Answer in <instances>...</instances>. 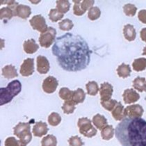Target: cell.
<instances>
[{
  "mask_svg": "<svg viewBox=\"0 0 146 146\" xmlns=\"http://www.w3.org/2000/svg\"><path fill=\"white\" fill-rule=\"evenodd\" d=\"M72 90H69L68 88H61L59 90V96L61 99L66 101L71 100L73 95Z\"/></svg>",
  "mask_w": 146,
  "mask_h": 146,
  "instance_id": "f546056e",
  "label": "cell"
},
{
  "mask_svg": "<svg viewBox=\"0 0 146 146\" xmlns=\"http://www.w3.org/2000/svg\"><path fill=\"white\" fill-rule=\"evenodd\" d=\"M102 105L108 111H111L113 107H115V104H117V102L114 100H110L109 101L106 102H102Z\"/></svg>",
  "mask_w": 146,
  "mask_h": 146,
  "instance_id": "60d3db41",
  "label": "cell"
},
{
  "mask_svg": "<svg viewBox=\"0 0 146 146\" xmlns=\"http://www.w3.org/2000/svg\"><path fill=\"white\" fill-rule=\"evenodd\" d=\"M73 2L74 3V8H73V12H74V15H77V16H81V15H83L85 13V12L82 9L80 6V2L81 1H73Z\"/></svg>",
  "mask_w": 146,
  "mask_h": 146,
  "instance_id": "8d00e7d4",
  "label": "cell"
},
{
  "mask_svg": "<svg viewBox=\"0 0 146 146\" xmlns=\"http://www.w3.org/2000/svg\"><path fill=\"white\" fill-rule=\"evenodd\" d=\"M94 1H90V0H84V1H81L80 6L82 10L86 12L88 9H91L93 7V5L94 4Z\"/></svg>",
  "mask_w": 146,
  "mask_h": 146,
  "instance_id": "f35d334b",
  "label": "cell"
},
{
  "mask_svg": "<svg viewBox=\"0 0 146 146\" xmlns=\"http://www.w3.org/2000/svg\"><path fill=\"white\" fill-rule=\"evenodd\" d=\"M57 144L56 138L53 135H47L41 141L42 146H56Z\"/></svg>",
  "mask_w": 146,
  "mask_h": 146,
  "instance_id": "83f0119b",
  "label": "cell"
},
{
  "mask_svg": "<svg viewBox=\"0 0 146 146\" xmlns=\"http://www.w3.org/2000/svg\"><path fill=\"white\" fill-rule=\"evenodd\" d=\"M63 16H64V14L58 11L56 9H51L50 13H49V17H50V20L54 23H56L58 20H61Z\"/></svg>",
  "mask_w": 146,
  "mask_h": 146,
  "instance_id": "f1b7e54d",
  "label": "cell"
},
{
  "mask_svg": "<svg viewBox=\"0 0 146 146\" xmlns=\"http://www.w3.org/2000/svg\"><path fill=\"white\" fill-rule=\"evenodd\" d=\"M133 69L136 72H141L146 69V58H139L135 59L132 63Z\"/></svg>",
  "mask_w": 146,
  "mask_h": 146,
  "instance_id": "7402d4cb",
  "label": "cell"
},
{
  "mask_svg": "<svg viewBox=\"0 0 146 146\" xmlns=\"http://www.w3.org/2000/svg\"><path fill=\"white\" fill-rule=\"evenodd\" d=\"M143 55H145L146 56V46L144 47L143 51Z\"/></svg>",
  "mask_w": 146,
  "mask_h": 146,
  "instance_id": "ee69618b",
  "label": "cell"
},
{
  "mask_svg": "<svg viewBox=\"0 0 146 146\" xmlns=\"http://www.w3.org/2000/svg\"><path fill=\"white\" fill-rule=\"evenodd\" d=\"M5 146H23L20 141H17L14 137H9L6 139Z\"/></svg>",
  "mask_w": 146,
  "mask_h": 146,
  "instance_id": "ab89813d",
  "label": "cell"
},
{
  "mask_svg": "<svg viewBox=\"0 0 146 146\" xmlns=\"http://www.w3.org/2000/svg\"><path fill=\"white\" fill-rule=\"evenodd\" d=\"M102 137L104 140H109L113 137V127L109 125V126L106 127L102 131Z\"/></svg>",
  "mask_w": 146,
  "mask_h": 146,
  "instance_id": "836d02e7",
  "label": "cell"
},
{
  "mask_svg": "<svg viewBox=\"0 0 146 146\" xmlns=\"http://www.w3.org/2000/svg\"><path fill=\"white\" fill-rule=\"evenodd\" d=\"M123 11L125 15L127 16H134L137 11V8L134 4H127L123 6Z\"/></svg>",
  "mask_w": 146,
  "mask_h": 146,
  "instance_id": "d590c367",
  "label": "cell"
},
{
  "mask_svg": "<svg viewBox=\"0 0 146 146\" xmlns=\"http://www.w3.org/2000/svg\"><path fill=\"white\" fill-rule=\"evenodd\" d=\"M15 15V10L12 8L9 7H4L0 10V19L3 20L4 18H7L9 20L11 19Z\"/></svg>",
  "mask_w": 146,
  "mask_h": 146,
  "instance_id": "cb8c5ba5",
  "label": "cell"
},
{
  "mask_svg": "<svg viewBox=\"0 0 146 146\" xmlns=\"http://www.w3.org/2000/svg\"><path fill=\"white\" fill-rule=\"evenodd\" d=\"M115 134L123 146H146V121L139 117L125 118L117 125Z\"/></svg>",
  "mask_w": 146,
  "mask_h": 146,
  "instance_id": "7a4b0ae2",
  "label": "cell"
},
{
  "mask_svg": "<svg viewBox=\"0 0 146 146\" xmlns=\"http://www.w3.org/2000/svg\"><path fill=\"white\" fill-rule=\"evenodd\" d=\"M138 17L141 23L146 24V10L140 11L138 15Z\"/></svg>",
  "mask_w": 146,
  "mask_h": 146,
  "instance_id": "b9f144b4",
  "label": "cell"
},
{
  "mask_svg": "<svg viewBox=\"0 0 146 146\" xmlns=\"http://www.w3.org/2000/svg\"><path fill=\"white\" fill-rule=\"evenodd\" d=\"M133 86L140 92L146 91V80L144 77H138L133 81Z\"/></svg>",
  "mask_w": 146,
  "mask_h": 146,
  "instance_id": "ffe728a7",
  "label": "cell"
},
{
  "mask_svg": "<svg viewBox=\"0 0 146 146\" xmlns=\"http://www.w3.org/2000/svg\"><path fill=\"white\" fill-rule=\"evenodd\" d=\"M20 74L23 77H29L34 72V58H27L23 61L20 67Z\"/></svg>",
  "mask_w": 146,
  "mask_h": 146,
  "instance_id": "ba28073f",
  "label": "cell"
},
{
  "mask_svg": "<svg viewBox=\"0 0 146 146\" xmlns=\"http://www.w3.org/2000/svg\"><path fill=\"white\" fill-rule=\"evenodd\" d=\"M2 75L6 79H13L18 76L17 70L12 65H8L2 68Z\"/></svg>",
  "mask_w": 146,
  "mask_h": 146,
  "instance_id": "e0dca14e",
  "label": "cell"
},
{
  "mask_svg": "<svg viewBox=\"0 0 146 146\" xmlns=\"http://www.w3.org/2000/svg\"><path fill=\"white\" fill-rule=\"evenodd\" d=\"M29 23L34 29L37 30L41 34L45 33L48 29V27H47V24H46L45 22V19L41 15H34L30 20Z\"/></svg>",
  "mask_w": 146,
  "mask_h": 146,
  "instance_id": "52a82bcc",
  "label": "cell"
},
{
  "mask_svg": "<svg viewBox=\"0 0 146 146\" xmlns=\"http://www.w3.org/2000/svg\"><path fill=\"white\" fill-rule=\"evenodd\" d=\"M58 85V80L55 77H47L45 79L42 83V89L47 93H52L56 89Z\"/></svg>",
  "mask_w": 146,
  "mask_h": 146,
  "instance_id": "9c48e42d",
  "label": "cell"
},
{
  "mask_svg": "<svg viewBox=\"0 0 146 146\" xmlns=\"http://www.w3.org/2000/svg\"><path fill=\"white\" fill-rule=\"evenodd\" d=\"M21 89V82L18 80L12 81L6 88H0V105L10 102L14 97L20 93Z\"/></svg>",
  "mask_w": 146,
  "mask_h": 146,
  "instance_id": "3957f363",
  "label": "cell"
},
{
  "mask_svg": "<svg viewBox=\"0 0 146 146\" xmlns=\"http://www.w3.org/2000/svg\"><path fill=\"white\" fill-rule=\"evenodd\" d=\"M50 70V63L44 56L37 57V71L40 74H46Z\"/></svg>",
  "mask_w": 146,
  "mask_h": 146,
  "instance_id": "8fae6325",
  "label": "cell"
},
{
  "mask_svg": "<svg viewBox=\"0 0 146 146\" xmlns=\"http://www.w3.org/2000/svg\"><path fill=\"white\" fill-rule=\"evenodd\" d=\"M52 52L64 70L78 72L89 65L91 51L86 41L79 35L66 33L58 37Z\"/></svg>",
  "mask_w": 146,
  "mask_h": 146,
  "instance_id": "6da1fadb",
  "label": "cell"
},
{
  "mask_svg": "<svg viewBox=\"0 0 146 146\" xmlns=\"http://www.w3.org/2000/svg\"><path fill=\"white\" fill-rule=\"evenodd\" d=\"M123 107L120 102L118 103L116 107L115 108V109L113 110V111L112 112V115L113 116V118L116 120H120L122 119H124L125 115V113H123Z\"/></svg>",
  "mask_w": 146,
  "mask_h": 146,
  "instance_id": "484cf974",
  "label": "cell"
},
{
  "mask_svg": "<svg viewBox=\"0 0 146 146\" xmlns=\"http://www.w3.org/2000/svg\"><path fill=\"white\" fill-rule=\"evenodd\" d=\"M75 105L76 104L72 100L66 101L64 102V104H63V107H62V109H63L65 113H72L74 112V109H75Z\"/></svg>",
  "mask_w": 146,
  "mask_h": 146,
  "instance_id": "4dcf8cb0",
  "label": "cell"
},
{
  "mask_svg": "<svg viewBox=\"0 0 146 146\" xmlns=\"http://www.w3.org/2000/svg\"><path fill=\"white\" fill-rule=\"evenodd\" d=\"M24 50L27 54H34L39 48V46L34 40V39H29L25 41L23 44Z\"/></svg>",
  "mask_w": 146,
  "mask_h": 146,
  "instance_id": "2e32d148",
  "label": "cell"
},
{
  "mask_svg": "<svg viewBox=\"0 0 146 146\" xmlns=\"http://www.w3.org/2000/svg\"><path fill=\"white\" fill-rule=\"evenodd\" d=\"M117 73H118V76L122 78H127V77H129L130 74H131V68L129 65L123 64L120 65L117 68Z\"/></svg>",
  "mask_w": 146,
  "mask_h": 146,
  "instance_id": "44dd1931",
  "label": "cell"
},
{
  "mask_svg": "<svg viewBox=\"0 0 146 146\" xmlns=\"http://www.w3.org/2000/svg\"><path fill=\"white\" fill-rule=\"evenodd\" d=\"M31 13V9L29 6L18 4L15 10V15L18 16L23 19H27L30 16Z\"/></svg>",
  "mask_w": 146,
  "mask_h": 146,
  "instance_id": "4fadbf2b",
  "label": "cell"
},
{
  "mask_svg": "<svg viewBox=\"0 0 146 146\" xmlns=\"http://www.w3.org/2000/svg\"><path fill=\"white\" fill-rule=\"evenodd\" d=\"M59 29L62 31H69L71 30L74 26L73 23L69 19H65L58 23Z\"/></svg>",
  "mask_w": 146,
  "mask_h": 146,
  "instance_id": "e575fe53",
  "label": "cell"
},
{
  "mask_svg": "<svg viewBox=\"0 0 146 146\" xmlns=\"http://www.w3.org/2000/svg\"><path fill=\"white\" fill-rule=\"evenodd\" d=\"M123 99L126 104L135 102L139 99V95L133 89H127L124 91Z\"/></svg>",
  "mask_w": 146,
  "mask_h": 146,
  "instance_id": "9a60e30c",
  "label": "cell"
},
{
  "mask_svg": "<svg viewBox=\"0 0 146 146\" xmlns=\"http://www.w3.org/2000/svg\"><path fill=\"white\" fill-rule=\"evenodd\" d=\"M61 118L59 114L57 113H52L48 117V123H50L52 126H56L58 124L61 123Z\"/></svg>",
  "mask_w": 146,
  "mask_h": 146,
  "instance_id": "d6a6232c",
  "label": "cell"
},
{
  "mask_svg": "<svg viewBox=\"0 0 146 146\" xmlns=\"http://www.w3.org/2000/svg\"><path fill=\"white\" fill-rule=\"evenodd\" d=\"M48 127L47 125L43 122H38L34 125L33 127V134L35 136L37 137H41L43 135L47 134L48 131Z\"/></svg>",
  "mask_w": 146,
  "mask_h": 146,
  "instance_id": "5bb4252c",
  "label": "cell"
},
{
  "mask_svg": "<svg viewBox=\"0 0 146 146\" xmlns=\"http://www.w3.org/2000/svg\"><path fill=\"white\" fill-rule=\"evenodd\" d=\"M56 9L61 13H66L70 10V3L67 0H58L56 1Z\"/></svg>",
  "mask_w": 146,
  "mask_h": 146,
  "instance_id": "603a6c76",
  "label": "cell"
},
{
  "mask_svg": "<svg viewBox=\"0 0 146 146\" xmlns=\"http://www.w3.org/2000/svg\"><path fill=\"white\" fill-rule=\"evenodd\" d=\"M31 126L28 123H20L14 127V134L20 139V141L23 146H26L32 139Z\"/></svg>",
  "mask_w": 146,
  "mask_h": 146,
  "instance_id": "277c9868",
  "label": "cell"
},
{
  "mask_svg": "<svg viewBox=\"0 0 146 146\" xmlns=\"http://www.w3.org/2000/svg\"><path fill=\"white\" fill-rule=\"evenodd\" d=\"M68 142H69L70 146H83L84 145V143L81 139V138H79L77 136H72L68 140Z\"/></svg>",
  "mask_w": 146,
  "mask_h": 146,
  "instance_id": "74e56055",
  "label": "cell"
},
{
  "mask_svg": "<svg viewBox=\"0 0 146 146\" xmlns=\"http://www.w3.org/2000/svg\"><path fill=\"white\" fill-rule=\"evenodd\" d=\"M140 35L141 38L142 39V40L144 41V42H146V28H143L141 30Z\"/></svg>",
  "mask_w": 146,
  "mask_h": 146,
  "instance_id": "7bdbcfd3",
  "label": "cell"
},
{
  "mask_svg": "<svg viewBox=\"0 0 146 146\" xmlns=\"http://www.w3.org/2000/svg\"><path fill=\"white\" fill-rule=\"evenodd\" d=\"M143 112V109L139 104L131 105L127 107L125 110V115H128L129 117H139L141 116Z\"/></svg>",
  "mask_w": 146,
  "mask_h": 146,
  "instance_id": "7c38bea8",
  "label": "cell"
},
{
  "mask_svg": "<svg viewBox=\"0 0 146 146\" xmlns=\"http://www.w3.org/2000/svg\"><path fill=\"white\" fill-rule=\"evenodd\" d=\"M93 123L99 129H103L104 126L107 124V121L106 118L103 115L97 114L93 118Z\"/></svg>",
  "mask_w": 146,
  "mask_h": 146,
  "instance_id": "d4e9b609",
  "label": "cell"
},
{
  "mask_svg": "<svg viewBox=\"0 0 146 146\" xmlns=\"http://www.w3.org/2000/svg\"><path fill=\"white\" fill-rule=\"evenodd\" d=\"M86 98V94L84 91L83 89L82 88H78L77 90H76L75 91L73 92L72 98L71 99L73 102H74V104H77L79 103H82L84 101Z\"/></svg>",
  "mask_w": 146,
  "mask_h": 146,
  "instance_id": "d6986e66",
  "label": "cell"
},
{
  "mask_svg": "<svg viewBox=\"0 0 146 146\" xmlns=\"http://www.w3.org/2000/svg\"><path fill=\"white\" fill-rule=\"evenodd\" d=\"M123 34L125 38L128 41H133L136 38V30L131 25H126L123 28Z\"/></svg>",
  "mask_w": 146,
  "mask_h": 146,
  "instance_id": "ac0fdd59",
  "label": "cell"
},
{
  "mask_svg": "<svg viewBox=\"0 0 146 146\" xmlns=\"http://www.w3.org/2000/svg\"><path fill=\"white\" fill-rule=\"evenodd\" d=\"M77 125L79 127V132L84 136L90 138L97 134V130L91 125V121L87 118H79Z\"/></svg>",
  "mask_w": 146,
  "mask_h": 146,
  "instance_id": "5b68a950",
  "label": "cell"
},
{
  "mask_svg": "<svg viewBox=\"0 0 146 146\" xmlns=\"http://www.w3.org/2000/svg\"><path fill=\"white\" fill-rule=\"evenodd\" d=\"M113 86L108 82H104L102 84L100 89L102 102H106L110 100L111 97L113 93Z\"/></svg>",
  "mask_w": 146,
  "mask_h": 146,
  "instance_id": "30bf717a",
  "label": "cell"
},
{
  "mask_svg": "<svg viewBox=\"0 0 146 146\" xmlns=\"http://www.w3.org/2000/svg\"><path fill=\"white\" fill-rule=\"evenodd\" d=\"M56 31L54 28L48 27L45 33L40 34L39 37V42L41 47L48 48L50 47L56 38Z\"/></svg>",
  "mask_w": 146,
  "mask_h": 146,
  "instance_id": "8992f818",
  "label": "cell"
},
{
  "mask_svg": "<svg viewBox=\"0 0 146 146\" xmlns=\"http://www.w3.org/2000/svg\"><path fill=\"white\" fill-rule=\"evenodd\" d=\"M101 15V11L98 7H92L89 9L88 13V17L90 20H96L99 18Z\"/></svg>",
  "mask_w": 146,
  "mask_h": 146,
  "instance_id": "1f68e13d",
  "label": "cell"
},
{
  "mask_svg": "<svg viewBox=\"0 0 146 146\" xmlns=\"http://www.w3.org/2000/svg\"><path fill=\"white\" fill-rule=\"evenodd\" d=\"M87 93L90 96H96L99 91V87H98V83L94 81L89 82L86 84Z\"/></svg>",
  "mask_w": 146,
  "mask_h": 146,
  "instance_id": "4316f807",
  "label": "cell"
}]
</instances>
